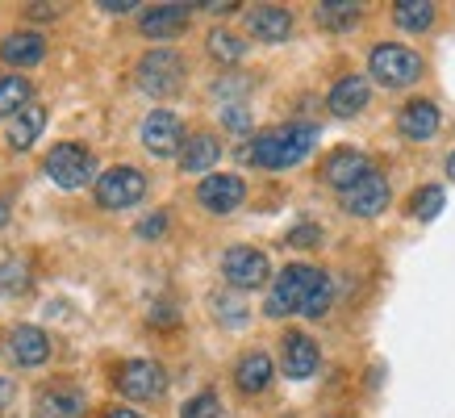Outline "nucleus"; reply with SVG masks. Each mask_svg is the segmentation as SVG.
Masks as SVG:
<instances>
[{"mask_svg": "<svg viewBox=\"0 0 455 418\" xmlns=\"http://www.w3.org/2000/svg\"><path fill=\"white\" fill-rule=\"evenodd\" d=\"M29 17H55V4H29Z\"/></svg>", "mask_w": 455, "mask_h": 418, "instance_id": "4c0bfd02", "label": "nucleus"}, {"mask_svg": "<svg viewBox=\"0 0 455 418\" xmlns=\"http://www.w3.org/2000/svg\"><path fill=\"white\" fill-rule=\"evenodd\" d=\"M372 172V159L363 151H351V147H343V151L326 155V164H322V181L331 184V189H339V193H347L355 181H363Z\"/></svg>", "mask_w": 455, "mask_h": 418, "instance_id": "f8f14e48", "label": "nucleus"}, {"mask_svg": "<svg viewBox=\"0 0 455 418\" xmlns=\"http://www.w3.org/2000/svg\"><path fill=\"white\" fill-rule=\"evenodd\" d=\"M34 88L26 76H0V117H13L17 109H26Z\"/></svg>", "mask_w": 455, "mask_h": 418, "instance_id": "a878e982", "label": "nucleus"}, {"mask_svg": "<svg viewBox=\"0 0 455 418\" xmlns=\"http://www.w3.org/2000/svg\"><path fill=\"white\" fill-rule=\"evenodd\" d=\"M139 88L151 92V97H172V92H180V88H184V59H180L176 51H167V46L147 51V55L139 59Z\"/></svg>", "mask_w": 455, "mask_h": 418, "instance_id": "39448f33", "label": "nucleus"}, {"mask_svg": "<svg viewBox=\"0 0 455 418\" xmlns=\"http://www.w3.org/2000/svg\"><path fill=\"white\" fill-rule=\"evenodd\" d=\"M147 197V176L139 167H109L97 176V205L100 209H130Z\"/></svg>", "mask_w": 455, "mask_h": 418, "instance_id": "423d86ee", "label": "nucleus"}, {"mask_svg": "<svg viewBox=\"0 0 455 418\" xmlns=\"http://www.w3.org/2000/svg\"><path fill=\"white\" fill-rule=\"evenodd\" d=\"M201 9H209V13H235L238 4L235 0H209V4H201Z\"/></svg>", "mask_w": 455, "mask_h": 418, "instance_id": "e433bc0d", "label": "nucleus"}, {"mask_svg": "<svg viewBox=\"0 0 455 418\" xmlns=\"http://www.w3.org/2000/svg\"><path fill=\"white\" fill-rule=\"evenodd\" d=\"M213 309H218V318L226 322V326H243V322H247V309H243V301H235V297H213Z\"/></svg>", "mask_w": 455, "mask_h": 418, "instance_id": "2f4dec72", "label": "nucleus"}, {"mask_svg": "<svg viewBox=\"0 0 455 418\" xmlns=\"http://www.w3.org/2000/svg\"><path fill=\"white\" fill-rule=\"evenodd\" d=\"M331 301H334V280L322 272V277H317V285L309 289V297H305L301 314H305V318H322V314L331 309Z\"/></svg>", "mask_w": 455, "mask_h": 418, "instance_id": "c756f323", "label": "nucleus"}, {"mask_svg": "<svg viewBox=\"0 0 455 418\" xmlns=\"http://www.w3.org/2000/svg\"><path fill=\"white\" fill-rule=\"evenodd\" d=\"M142 147L151 155H172L184 147V125H180L176 113H167V109H155L147 122H142Z\"/></svg>", "mask_w": 455, "mask_h": 418, "instance_id": "9b49d317", "label": "nucleus"}, {"mask_svg": "<svg viewBox=\"0 0 455 418\" xmlns=\"http://www.w3.org/2000/svg\"><path fill=\"white\" fill-rule=\"evenodd\" d=\"M443 201H447V197H443L439 184H422V189L410 197V213L422 218V222H435V218H439V209H443Z\"/></svg>", "mask_w": 455, "mask_h": 418, "instance_id": "cd10ccee", "label": "nucleus"}, {"mask_svg": "<svg viewBox=\"0 0 455 418\" xmlns=\"http://www.w3.org/2000/svg\"><path fill=\"white\" fill-rule=\"evenodd\" d=\"M46 176L59 184V189H84V184L97 181V159H92V151L88 147H80V142H59L55 151L46 155Z\"/></svg>", "mask_w": 455, "mask_h": 418, "instance_id": "20e7f679", "label": "nucleus"}, {"mask_svg": "<svg viewBox=\"0 0 455 418\" xmlns=\"http://www.w3.org/2000/svg\"><path fill=\"white\" fill-rule=\"evenodd\" d=\"M447 176H451V181H455V151L447 155Z\"/></svg>", "mask_w": 455, "mask_h": 418, "instance_id": "79ce46f5", "label": "nucleus"}, {"mask_svg": "<svg viewBox=\"0 0 455 418\" xmlns=\"http://www.w3.org/2000/svg\"><path fill=\"white\" fill-rule=\"evenodd\" d=\"M317 277H322V268L289 264L276 280H272L267 301H263V314H267V318H289V314H301L305 297H309V289L317 285Z\"/></svg>", "mask_w": 455, "mask_h": 418, "instance_id": "7ed1b4c3", "label": "nucleus"}, {"mask_svg": "<svg viewBox=\"0 0 455 418\" xmlns=\"http://www.w3.org/2000/svg\"><path fill=\"white\" fill-rule=\"evenodd\" d=\"M164 230H167V213H151V218L139 222V238H159Z\"/></svg>", "mask_w": 455, "mask_h": 418, "instance_id": "72a5a7b5", "label": "nucleus"}, {"mask_svg": "<svg viewBox=\"0 0 455 418\" xmlns=\"http://www.w3.org/2000/svg\"><path fill=\"white\" fill-rule=\"evenodd\" d=\"M9 398H13V385H9V376H0V406H9Z\"/></svg>", "mask_w": 455, "mask_h": 418, "instance_id": "58836bf2", "label": "nucleus"}, {"mask_svg": "<svg viewBox=\"0 0 455 418\" xmlns=\"http://www.w3.org/2000/svg\"><path fill=\"white\" fill-rule=\"evenodd\" d=\"M29 289V264L26 260H4L0 264V293L4 297H17V293Z\"/></svg>", "mask_w": 455, "mask_h": 418, "instance_id": "c85d7f7f", "label": "nucleus"}, {"mask_svg": "<svg viewBox=\"0 0 455 418\" xmlns=\"http://www.w3.org/2000/svg\"><path fill=\"white\" fill-rule=\"evenodd\" d=\"M9 351H13V360L21 364V368H38V364L51 360V339H46L42 326H13Z\"/></svg>", "mask_w": 455, "mask_h": 418, "instance_id": "a211bd4d", "label": "nucleus"}, {"mask_svg": "<svg viewBox=\"0 0 455 418\" xmlns=\"http://www.w3.org/2000/svg\"><path fill=\"white\" fill-rule=\"evenodd\" d=\"M243 197H247V184H243V176H230V172H213L196 184V201L209 213H235L243 205Z\"/></svg>", "mask_w": 455, "mask_h": 418, "instance_id": "1a4fd4ad", "label": "nucleus"}, {"mask_svg": "<svg viewBox=\"0 0 455 418\" xmlns=\"http://www.w3.org/2000/svg\"><path fill=\"white\" fill-rule=\"evenodd\" d=\"M84 393L71 385H51L34 398V414L38 418H80L84 414Z\"/></svg>", "mask_w": 455, "mask_h": 418, "instance_id": "6ab92c4d", "label": "nucleus"}, {"mask_svg": "<svg viewBox=\"0 0 455 418\" xmlns=\"http://www.w3.org/2000/svg\"><path fill=\"white\" fill-rule=\"evenodd\" d=\"M272 376H276V368H272V356H263V351H251V356H243L235 368V381L243 393H263L267 385H272Z\"/></svg>", "mask_w": 455, "mask_h": 418, "instance_id": "5701e85b", "label": "nucleus"}, {"mask_svg": "<svg viewBox=\"0 0 455 418\" xmlns=\"http://www.w3.org/2000/svg\"><path fill=\"white\" fill-rule=\"evenodd\" d=\"M435 0H397L393 4V21H397L405 34H422V29L435 26Z\"/></svg>", "mask_w": 455, "mask_h": 418, "instance_id": "b1692460", "label": "nucleus"}, {"mask_svg": "<svg viewBox=\"0 0 455 418\" xmlns=\"http://www.w3.org/2000/svg\"><path fill=\"white\" fill-rule=\"evenodd\" d=\"M221 277L230 280V289L247 293V289H263L272 277V264L259 247H230L221 255Z\"/></svg>", "mask_w": 455, "mask_h": 418, "instance_id": "0eeeda50", "label": "nucleus"}, {"mask_svg": "<svg viewBox=\"0 0 455 418\" xmlns=\"http://www.w3.org/2000/svg\"><path fill=\"white\" fill-rule=\"evenodd\" d=\"M105 418H142V414H139V410H109Z\"/></svg>", "mask_w": 455, "mask_h": 418, "instance_id": "ea45409f", "label": "nucleus"}, {"mask_svg": "<svg viewBox=\"0 0 455 418\" xmlns=\"http://www.w3.org/2000/svg\"><path fill=\"white\" fill-rule=\"evenodd\" d=\"M188 17H193V4H151V9L139 17V29L155 42H167L188 29Z\"/></svg>", "mask_w": 455, "mask_h": 418, "instance_id": "ddd939ff", "label": "nucleus"}, {"mask_svg": "<svg viewBox=\"0 0 455 418\" xmlns=\"http://www.w3.org/2000/svg\"><path fill=\"white\" fill-rule=\"evenodd\" d=\"M247 29H251V38L276 46V42H284L292 34V13L280 9V4H259V9L247 13Z\"/></svg>", "mask_w": 455, "mask_h": 418, "instance_id": "f3484780", "label": "nucleus"}, {"mask_svg": "<svg viewBox=\"0 0 455 418\" xmlns=\"http://www.w3.org/2000/svg\"><path fill=\"white\" fill-rule=\"evenodd\" d=\"M368 97H372V84H368V76H343V80L331 88L326 105H331L334 117H355V113L368 109Z\"/></svg>", "mask_w": 455, "mask_h": 418, "instance_id": "dca6fc26", "label": "nucleus"}, {"mask_svg": "<svg viewBox=\"0 0 455 418\" xmlns=\"http://www.w3.org/2000/svg\"><path fill=\"white\" fill-rule=\"evenodd\" d=\"M221 122L230 125V130H251V113L243 109V105H226V113H221Z\"/></svg>", "mask_w": 455, "mask_h": 418, "instance_id": "f704fd0d", "label": "nucleus"}, {"mask_svg": "<svg viewBox=\"0 0 455 418\" xmlns=\"http://www.w3.org/2000/svg\"><path fill=\"white\" fill-rule=\"evenodd\" d=\"M317 364H322V351H317V343L309 334H301V331L284 334V376L309 381V376L317 373Z\"/></svg>", "mask_w": 455, "mask_h": 418, "instance_id": "2eb2a0df", "label": "nucleus"}, {"mask_svg": "<svg viewBox=\"0 0 455 418\" xmlns=\"http://www.w3.org/2000/svg\"><path fill=\"white\" fill-rule=\"evenodd\" d=\"M42 130H46V109L29 100L26 109H17L13 117H9V147H13V151H29V147L42 139Z\"/></svg>", "mask_w": 455, "mask_h": 418, "instance_id": "aec40b11", "label": "nucleus"}, {"mask_svg": "<svg viewBox=\"0 0 455 418\" xmlns=\"http://www.w3.org/2000/svg\"><path fill=\"white\" fill-rule=\"evenodd\" d=\"M314 142H317V125L289 122V125H276V130L259 134V139H251L247 159L255 167L280 172V167H297V164H301L305 155L314 151Z\"/></svg>", "mask_w": 455, "mask_h": 418, "instance_id": "f257e3e1", "label": "nucleus"}, {"mask_svg": "<svg viewBox=\"0 0 455 418\" xmlns=\"http://www.w3.org/2000/svg\"><path fill=\"white\" fill-rule=\"evenodd\" d=\"M218 159H221V142L213 139V134H193V139L180 147V167H184V172H193V176L213 172Z\"/></svg>", "mask_w": 455, "mask_h": 418, "instance_id": "412c9836", "label": "nucleus"}, {"mask_svg": "<svg viewBox=\"0 0 455 418\" xmlns=\"http://www.w3.org/2000/svg\"><path fill=\"white\" fill-rule=\"evenodd\" d=\"M339 197H343L347 213H355V218H376V213H385L388 209V181L372 167L363 181H355L347 193H339Z\"/></svg>", "mask_w": 455, "mask_h": 418, "instance_id": "9d476101", "label": "nucleus"}, {"mask_svg": "<svg viewBox=\"0 0 455 418\" xmlns=\"http://www.w3.org/2000/svg\"><path fill=\"white\" fill-rule=\"evenodd\" d=\"M439 105L435 100H410V105H401L397 113V130L405 134L410 142H427L439 134Z\"/></svg>", "mask_w": 455, "mask_h": 418, "instance_id": "4468645a", "label": "nucleus"}, {"mask_svg": "<svg viewBox=\"0 0 455 418\" xmlns=\"http://www.w3.org/2000/svg\"><path fill=\"white\" fill-rule=\"evenodd\" d=\"M180 418H221V398L218 393H196V398H188L184 402V410H180Z\"/></svg>", "mask_w": 455, "mask_h": 418, "instance_id": "7c9ffc66", "label": "nucleus"}, {"mask_svg": "<svg viewBox=\"0 0 455 418\" xmlns=\"http://www.w3.org/2000/svg\"><path fill=\"white\" fill-rule=\"evenodd\" d=\"M422 71H427L422 55L410 46H397V42H380L368 55V76L385 88H410V84L422 80Z\"/></svg>", "mask_w": 455, "mask_h": 418, "instance_id": "f03ea898", "label": "nucleus"}, {"mask_svg": "<svg viewBox=\"0 0 455 418\" xmlns=\"http://www.w3.org/2000/svg\"><path fill=\"white\" fill-rule=\"evenodd\" d=\"M314 17L326 29H351L359 21V4L355 0H322L314 9Z\"/></svg>", "mask_w": 455, "mask_h": 418, "instance_id": "393cba45", "label": "nucleus"}, {"mask_svg": "<svg viewBox=\"0 0 455 418\" xmlns=\"http://www.w3.org/2000/svg\"><path fill=\"white\" fill-rule=\"evenodd\" d=\"M322 243V230L317 226H297L289 235V247H317Z\"/></svg>", "mask_w": 455, "mask_h": 418, "instance_id": "473e14b6", "label": "nucleus"}, {"mask_svg": "<svg viewBox=\"0 0 455 418\" xmlns=\"http://www.w3.org/2000/svg\"><path fill=\"white\" fill-rule=\"evenodd\" d=\"M117 390L134 402H159L167 393V373L155 360H125L117 368Z\"/></svg>", "mask_w": 455, "mask_h": 418, "instance_id": "6e6552de", "label": "nucleus"}, {"mask_svg": "<svg viewBox=\"0 0 455 418\" xmlns=\"http://www.w3.org/2000/svg\"><path fill=\"white\" fill-rule=\"evenodd\" d=\"M100 9L105 13H130V9H139V0H100Z\"/></svg>", "mask_w": 455, "mask_h": 418, "instance_id": "c9c22d12", "label": "nucleus"}, {"mask_svg": "<svg viewBox=\"0 0 455 418\" xmlns=\"http://www.w3.org/2000/svg\"><path fill=\"white\" fill-rule=\"evenodd\" d=\"M42 55H46V42H42V34H34V29H17V34H9V38L0 42V59L13 63V68H29V63H38Z\"/></svg>", "mask_w": 455, "mask_h": 418, "instance_id": "4be33fe9", "label": "nucleus"}, {"mask_svg": "<svg viewBox=\"0 0 455 418\" xmlns=\"http://www.w3.org/2000/svg\"><path fill=\"white\" fill-rule=\"evenodd\" d=\"M209 55L221 59V63H238V59L247 55V42L238 38V34H230V29H213L209 34Z\"/></svg>", "mask_w": 455, "mask_h": 418, "instance_id": "bb28decb", "label": "nucleus"}, {"mask_svg": "<svg viewBox=\"0 0 455 418\" xmlns=\"http://www.w3.org/2000/svg\"><path fill=\"white\" fill-rule=\"evenodd\" d=\"M9 222V201H0V226Z\"/></svg>", "mask_w": 455, "mask_h": 418, "instance_id": "a19ab883", "label": "nucleus"}]
</instances>
